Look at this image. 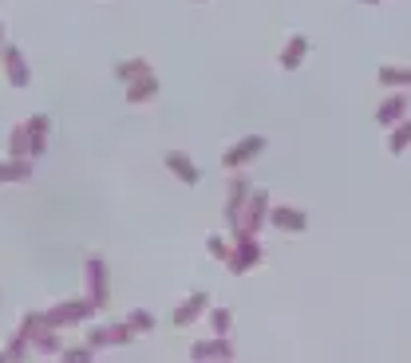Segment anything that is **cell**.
I'll use <instances>...</instances> for the list:
<instances>
[{
    "label": "cell",
    "instance_id": "obj_14",
    "mask_svg": "<svg viewBox=\"0 0 411 363\" xmlns=\"http://www.w3.org/2000/svg\"><path fill=\"white\" fill-rule=\"evenodd\" d=\"M4 71L12 79V87H28V67H24V56L16 47H4Z\"/></svg>",
    "mask_w": 411,
    "mask_h": 363
},
{
    "label": "cell",
    "instance_id": "obj_24",
    "mask_svg": "<svg viewBox=\"0 0 411 363\" xmlns=\"http://www.w3.org/2000/svg\"><path fill=\"white\" fill-rule=\"evenodd\" d=\"M60 355H63L67 363H71V360H79V363H83V360H91V344H87V347H63Z\"/></svg>",
    "mask_w": 411,
    "mask_h": 363
},
{
    "label": "cell",
    "instance_id": "obj_22",
    "mask_svg": "<svg viewBox=\"0 0 411 363\" xmlns=\"http://www.w3.org/2000/svg\"><path fill=\"white\" fill-rule=\"evenodd\" d=\"M24 178H32V166L28 162H8V166H0V182H24Z\"/></svg>",
    "mask_w": 411,
    "mask_h": 363
},
{
    "label": "cell",
    "instance_id": "obj_4",
    "mask_svg": "<svg viewBox=\"0 0 411 363\" xmlns=\"http://www.w3.org/2000/svg\"><path fill=\"white\" fill-rule=\"evenodd\" d=\"M83 277H87V300L95 308H103L107 304V265H103V257H87Z\"/></svg>",
    "mask_w": 411,
    "mask_h": 363
},
{
    "label": "cell",
    "instance_id": "obj_9",
    "mask_svg": "<svg viewBox=\"0 0 411 363\" xmlns=\"http://www.w3.org/2000/svg\"><path fill=\"white\" fill-rule=\"evenodd\" d=\"M269 225H277L281 233H300L309 218H304V209H293V205H273L269 209Z\"/></svg>",
    "mask_w": 411,
    "mask_h": 363
},
{
    "label": "cell",
    "instance_id": "obj_21",
    "mask_svg": "<svg viewBox=\"0 0 411 363\" xmlns=\"http://www.w3.org/2000/svg\"><path fill=\"white\" fill-rule=\"evenodd\" d=\"M126 324H131L135 336H146V331H155V316L146 312V308H135V312L126 316Z\"/></svg>",
    "mask_w": 411,
    "mask_h": 363
},
{
    "label": "cell",
    "instance_id": "obj_12",
    "mask_svg": "<svg viewBox=\"0 0 411 363\" xmlns=\"http://www.w3.org/2000/svg\"><path fill=\"white\" fill-rule=\"evenodd\" d=\"M304 56H309V36H289V44L281 47V67L285 71H297L300 63H304Z\"/></svg>",
    "mask_w": 411,
    "mask_h": 363
},
{
    "label": "cell",
    "instance_id": "obj_19",
    "mask_svg": "<svg viewBox=\"0 0 411 363\" xmlns=\"http://www.w3.org/2000/svg\"><path fill=\"white\" fill-rule=\"evenodd\" d=\"M115 75L123 79V83H135L139 75H151V63L146 60H123L119 67H115Z\"/></svg>",
    "mask_w": 411,
    "mask_h": 363
},
{
    "label": "cell",
    "instance_id": "obj_13",
    "mask_svg": "<svg viewBox=\"0 0 411 363\" xmlns=\"http://www.w3.org/2000/svg\"><path fill=\"white\" fill-rule=\"evenodd\" d=\"M399 119H408V95H392V99H384L376 110V123L379 126H395Z\"/></svg>",
    "mask_w": 411,
    "mask_h": 363
},
{
    "label": "cell",
    "instance_id": "obj_23",
    "mask_svg": "<svg viewBox=\"0 0 411 363\" xmlns=\"http://www.w3.org/2000/svg\"><path fill=\"white\" fill-rule=\"evenodd\" d=\"M8 150H12L16 158L28 154V126H16V130H12V139H8Z\"/></svg>",
    "mask_w": 411,
    "mask_h": 363
},
{
    "label": "cell",
    "instance_id": "obj_3",
    "mask_svg": "<svg viewBox=\"0 0 411 363\" xmlns=\"http://www.w3.org/2000/svg\"><path fill=\"white\" fill-rule=\"evenodd\" d=\"M91 312H95L91 300H63V304H56L52 312H44V320L52 328H71V324H83Z\"/></svg>",
    "mask_w": 411,
    "mask_h": 363
},
{
    "label": "cell",
    "instance_id": "obj_20",
    "mask_svg": "<svg viewBox=\"0 0 411 363\" xmlns=\"http://www.w3.org/2000/svg\"><path fill=\"white\" fill-rule=\"evenodd\" d=\"M210 328H214V336H230L234 312H230V308H210Z\"/></svg>",
    "mask_w": 411,
    "mask_h": 363
},
{
    "label": "cell",
    "instance_id": "obj_5",
    "mask_svg": "<svg viewBox=\"0 0 411 363\" xmlns=\"http://www.w3.org/2000/svg\"><path fill=\"white\" fill-rule=\"evenodd\" d=\"M261 150H265V139H261V134H249V139H241L237 146H230V150L221 154V166H225V170H237V166H249L253 158L261 154Z\"/></svg>",
    "mask_w": 411,
    "mask_h": 363
},
{
    "label": "cell",
    "instance_id": "obj_26",
    "mask_svg": "<svg viewBox=\"0 0 411 363\" xmlns=\"http://www.w3.org/2000/svg\"><path fill=\"white\" fill-rule=\"evenodd\" d=\"M368 4H379V0H368Z\"/></svg>",
    "mask_w": 411,
    "mask_h": 363
},
{
    "label": "cell",
    "instance_id": "obj_6",
    "mask_svg": "<svg viewBox=\"0 0 411 363\" xmlns=\"http://www.w3.org/2000/svg\"><path fill=\"white\" fill-rule=\"evenodd\" d=\"M135 340V331H131V324H99V328L87 331V344L91 347H111V344H131Z\"/></svg>",
    "mask_w": 411,
    "mask_h": 363
},
{
    "label": "cell",
    "instance_id": "obj_11",
    "mask_svg": "<svg viewBox=\"0 0 411 363\" xmlns=\"http://www.w3.org/2000/svg\"><path fill=\"white\" fill-rule=\"evenodd\" d=\"M166 170L178 174L186 186H198V182H202V170H198V166L190 162V154H182V150H170V154H166Z\"/></svg>",
    "mask_w": 411,
    "mask_h": 363
},
{
    "label": "cell",
    "instance_id": "obj_10",
    "mask_svg": "<svg viewBox=\"0 0 411 363\" xmlns=\"http://www.w3.org/2000/svg\"><path fill=\"white\" fill-rule=\"evenodd\" d=\"M249 182H241V178H237V182H230V198H225V225H230V229H234L237 225V218H241V209H245V202H249Z\"/></svg>",
    "mask_w": 411,
    "mask_h": 363
},
{
    "label": "cell",
    "instance_id": "obj_2",
    "mask_svg": "<svg viewBox=\"0 0 411 363\" xmlns=\"http://www.w3.org/2000/svg\"><path fill=\"white\" fill-rule=\"evenodd\" d=\"M261 257H265V249L257 245V237H234V249L225 257V265H230V272H249V268L261 265Z\"/></svg>",
    "mask_w": 411,
    "mask_h": 363
},
{
    "label": "cell",
    "instance_id": "obj_15",
    "mask_svg": "<svg viewBox=\"0 0 411 363\" xmlns=\"http://www.w3.org/2000/svg\"><path fill=\"white\" fill-rule=\"evenodd\" d=\"M155 95H158L155 75H139L135 83H126V99H131V103H146V99H155Z\"/></svg>",
    "mask_w": 411,
    "mask_h": 363
},
{
    "label": "cell",
    "instance_id": "obj_18",
    "mask_svg": "<svg viewBox=\"0 0 411 363\" xmlns=\"http://www.w3.org/2000/svg\"><path fill=\"white\" fill-rule=\"evenodd\" d=\"M379 83L384 87H411V67H379Z\"/></svg>",
    "mask_w": 411,
    "mask_h": 363
},
{
    "label": "cell",
    "instance_id": "obj_1",
    "mask_svg": "<svg viewBox=\"0 0 411 363\" xmlns=\"http://www.w3.org/2000/svg\"><path fill=\"white\" fill-rule=\"evenodd\" d=\"M265 218H269V194H249V202H245V209H241V218L234 225V237H257Z\"/></svg>",
    "mask_w": 411,
    "mask_h": 363
},
{
    "label": "cell",
    "instance_id": "obj_7",
    "mask_svg": "<svg viewBox=\"0 0 411 363\" xmlns=\"http://www.w3.org/2000/svg\"><path fill=\"white\" fill-rule=\"evenodd\" d=\"M202 312H210V296H206V292H190V296L174 308V324H178V328H190L194 320H202Z\"/></svg>",
    "mask_w": 411,
    "mask_h": 363
},
{
    "label": "cell",
    "instance_id": "obj_17",
    "mask_svg": "<svg viewBox=\"0 0 411 363\" xmlns=\"http://www.w3.org/2000/svg\"><path fill=\"white\" fill-rule=\"evenodd\" d=\"M44 142H47V119L44 115H36V119L28 123V154H40Z\"/></svg>",
    "mask_w": 411,
    "mask_h": 363
},
{
    "label": "cell",
    "instance_id": "obj_16",
    "mask_svg": "<svg viewBox=\"0 0 411 363\" xmlns=\"http://www.w3.org/2000/svg\"><path fill=\"white\" fill-rule=\"evenodd\" d=\"M411 146V119H399V123L392 126V134H388V150L392 154H403Z\"/></svg>",
    "mask_w": 411,
    "mask_h": 363
},
{
    "label": "cell",
    "instance_id": "obj_8",
    "mask_svg": "<svg viewBox=\"0 0 411 363\" xmlns=\"http://www.w3.org/2000/svg\"><path fill=\"white\" fill-rule=\"evenodd\" d=\"M190 360H234V344H230V336L198 340V344L190 347Z\"/></svg>",
    "mask_w": 411,
    "mask_h": 363
},
{
    "label": "cell",
    "instance_id": "obj_25",
    "mask_svg": "<svg viewBox=\"0 0 411 363\" xmlns=\"http://www.w3.org/2000/svg\"><path fill=\"white\" fill-rule=\"evenodd\" d=\"M206 249L214 253V257H218V261H225V257H230V245H225V241H221V237H210V241H206Z\"/></svg>",
    "mask_w": 411,
    "mask_h": 363
}]
</instances>
